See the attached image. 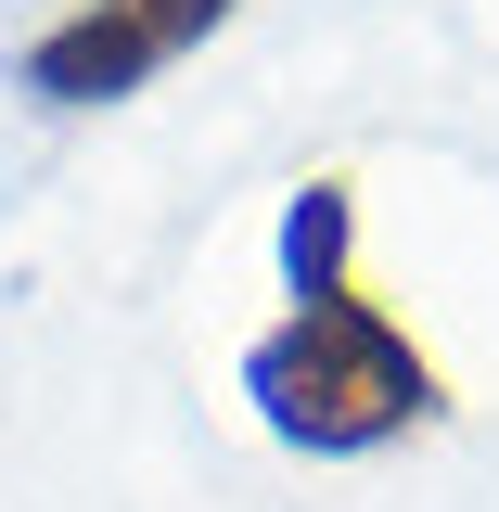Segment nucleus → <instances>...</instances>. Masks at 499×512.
<instances>
[{
	"mask_svg": "<svg viewBox=\"0 0 499 512\" xmlns=\"http://www.w3.org/2000/svg\"><path fill=\"white\" fill-rule=\"evenodd\" d=\"M282 308L244 346V397L295 461H384V448L448 423V372L410 320L359 282V180H295L282 192Z\"/></svg>",
	"mask_w": 499,
	"mask_h": 512,
	"instance_id": "f257e3e1",
	"label": "nucleus"
},
{
	"mask_svg": "<svg viewBox=\"0 0 499 512\" xmlns=\"http://www.w3.org/2000/svg\"><path fill=\"white\" fill-rule=\"evenodd\" d=\"M244 0H64L52 26L13 52V90L52 103V116H103L128 90H154L167 64H192Z\"/></svg>",
	"mask_w": 499,
	"mask_h": 512,
	"instance_id": "f03ea898",
	"label": "nucleus"
}]
</instances>
